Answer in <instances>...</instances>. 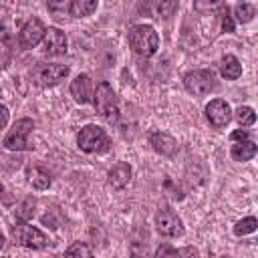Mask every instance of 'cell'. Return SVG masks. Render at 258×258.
I'll list each match as a JSON object with an SVG mask.
<instances>
[{
	"instance_id": "obj_27",
	"label": "cell",
	"mask_w": 258,
	"mask_h": 258,
	"mask_svg": "<svg viewBox=\"0 0 258 258\" xmlns=\"http://www.w3.org/2000/svg\"><path fill=\"white\" fill-rule=\"evenodd\" d=\"M155 254H157V256H177L179 250H175V248H171V246H159Z\"/></svg>"
},
{
	"instance_id": "obj_14",
	"label": "cell",
	"mask_w": 258,
	"mask_h": 258,
	"mask_svg": "<svg viewBox=\"0 0 258 258\" xmlns=\"http://www.w3.org/2000/svg\"><path fill=\"white\" fill-rule=\"evenodd\" d=\"M149 143H151V147H153L157 153H161V155H173V151H175V147H177L175 139H173L171 135H167V133H161V131L151 133V135H149Z\"/></svg>"
},
{
	"instance_id": "obj_9",
	"label": "cell",
	"mask_w": 258,
	"mask_h": 258,
	"mask_svg": "<svg viewBox=\"0 0 258 258\" xmlns=\"http://www.w3.org/2000/svg\"><path fill=\"white\" fill-rule=\"evenodd\" d=\"M44 32H46V26L42 24V20L30 18V20H26V24L20 28V32H18V42H20L22 48H34V46L44 38Z\"/></svg>"
},
{
	"instance_id": "obj_22",
	"label": "cell",
	"mask_w": 258,
	"mask_h": 258,
	"mask_svg": "<svg viewBox=\"0 0 258 258\" xmlns=\"http://www.w3.org/2000/svg\"><path fill=\"white\" fill-rule=\"evenodd\" d=\"M236 121L242 125V127H250V125H254V121H256V113H254V109L252 107H238L236 109Z\"/></svg>"
},
{
	"instance_id": "obj_25",
	"label": "cell",
	"mask_w": 258,
	"mask_h": 258,
	"mask_svg": "<svg viewBox=\"0 0 258 258\" xmlns=\"http://www.w3.org/2000/svg\"><path fill=\"white\" fill-rule=\"evenodd\" d=\"M64 254H67V256H91L93 250H91L87 244H83V242H75L73 246H69V248L64 250Z\"/></svg>"
},
{
	"instance_id": "obj_7",
	"label": "cell",
	"mask_w": 258,
	"mask_h": 258,
	"mask_svg": "<svg viewBox=\"0 0 258 258\" xmlns=\"http://www.w3.org/2000/svg\"><path fill=\"white\" fill-rule=\"evenodd\" d=\"M67 75H69V67L56 64V62H40V64L34 69V79H36V83L42 85V87L58 85Z\"/></svg>"
},
{
	"instance_id": "obj_6",
	"label": "cell",
	"mask_w": 258,
	"mask_h": 258,
	"mask_svg": "<svg viewBox=\"0 0 258 258\" xmlns=\"http://www.w3.org/2000/svg\"><path fill=\"white\" fill-rule=\"evenodd\" d=\"M183 87L191 95H208L210 91L216 89V75L210 69H200V71H189L183 77Z\"/></svg>"
},
{
	"instance_id": "obj_1",
	"label": "cell",
	"mask_w": 258,
	"mask_h": 258,
	"mask_svg": "<svg viewBox=\"0 0 258 258\" xmlns=\"http://www.w3.org/2000/svg\"><path fill=\"white\" fill-rule=\"evenodd\" d=\"M129 46L141 56H151L159 48V36L153 26L137 24V26H131L129 30Z\"/></svg>"
},
{
	"instance_id": "obj_23",
	"label": "cell",
	"mask_w": 258,
	"mask_h": 258,
	"mask_svg": "<svg viewBox=\"0 0 258 258\" xmlns=\"http://www.w3.org/2000/svg\"><path fill=\"white\" fill-rule=\"evenodd\" d=\"M155 10L161 18H169L177 10V0H155Z\"/></svg>"
},
{
	"instance_id": "obj_10",
	"label": "cell",
	"mask_w": 258,
	"mask_h": 258,
	"mask_svg": "<svg viewBox=\"0 0 258 258\" xmlns=\"http://www.w3.org/2000/svg\"><path fill=\"white\" fill-rule=\"evenodd\" d=\"M206 117L208 121L216 127V129H222L230 123L232 119V111H230V105L224 101V99H214L206 105Z\"/></svg>"
},
{
	"instance_id": "obj_31",
	"label": "cell",
	"mask_w": 258,
	"mask_h": 258,
	"mask_svg": "<svg viewBox=\"0 0 258 258\" xmlns=\"http://www.w3.org/2000/svg\"><path fill=\"white\" fill-rule=\"evenodd\" d=\"M2 246H4V234L0 232V248H2Z\"/></svg>"
},
{
	"instance_id": "obj_19",
	"label": "cell",
	"mask_w": 258,
	"mask_h": 258,
	"mask_svg": "<svg viewBox=\"0 0 258 258\" xmlns=\"http://www.w3.org/2000/svg\"><path fill=\"white\" fill-rule=\"evenodd\" d=\"M234 14H236V20L238 22H250L254 16H256V8L252 4H246V2H240L236 8H234Z\"/></svg>"
},
{
	"instance_id": "obj_8",
	"label": "cell",
	"mask_w": 258,
	"mask_h": 258,
	"mask_svg": "<svg viewBox=\"0 0 258 258\" xmlns=\"http://www.w3.org/2000/svg\"><path fill=\"white\" fill-rule=\"evenodd\" d=\"M155 228L161 236H167V238H177L183 234V224L179 220V216L171 210H161L157 212L155 216Z\"/></svg>"
},
{
	"instance_id": "obj_18",
	"label": "cell",
	"mask_w": 258,
	"mask_h": 258,
	"mask_svg": "<svg viewBox=\"0 0 258 258\" xmlns=\"http://www.w3.org/2000/svg\"><path fill=\"white\" fill-rule=\"evenodd\" d=\"M28 181L34 189H46L50 185V177L42 167H30L28 169Z\"/></svg>"
},
{
	"instance_id": "obj_20",
	"label": "cell",
	"mask_w": 258,
	"mask_h": 258,
	"mask_svg": "<svg viewBox=\"0 0 258 258\" xmlns=\"http://www.w3.org/2000/svg\"><path fill=\"white\" fill-rule=\"evenodd\" d=\"M256 226H258V220H256L254 216H248V218H244V220L236 222V226H234V234H236V236L252 234V232L256 230Z\"/></svg>"
},
{
	"instance_id": "obj_29",
	"label": "cell",
	"mask_w": 258,
	"mask_h": 258,
	"mask_svg": "<svg viewBox=\"0 0 258 258\" xmlns=\"http://www.w3.org/2000/svg\"><path fill=\"white\" fill-rule=\"evenodd\" d=\"M8 123V109L4 105H0V129H4Z\"/></svg>"
},
{
	"instance_id": "obj_28",
	"label": "cell",
	"mask_w": 258,
	"mask_h": 258,
	"mask_svg": "<svg viewBox=\"0 0 258 258\" xmlns=\"http://www.w3.org/2000/svg\"><path fill=\"white\" fill-rule=\"evenodd\" d=\"M230 139L232 141H240V139H248V131H244V129H236L232 135H230Z\"/></svg>"
},
{
	"instance_id": "obj_32",
	"label": "cell",
	"mask_w": 258,
	"mask_h": 258,
	"mask_svg": "<svg viewBox=\"0 0 258 258\" xmlns=\"http://www.w3.org/2000/svg\"><path fill=\"white\" fill-rule=\"evenodd\" d=\"M0 196H2V183H0Z\"/></svg>"
},
{
	"instance_id": "obj_2",
	"label": "cell",
	"mask_w": 258,
	"mask_h": 258,
	"mask_svg": "<svg viewBox=\"0 0 258 258\" xmlns=\"http://www.w3.org/2000/svg\"><path fill=\"white\" fill-rule=\"evenodd\" d=\"M93 105H95V111L107 119V121H115L117 115H119V101H117V95L113 91V87L109 83H99L97 89L93 91Z\"/></svg>"
},
{
	"instance_id": "obj_21",
	"label": "cell",
	"mask_w": 258,
	"mask_h": 258,
	"mask_svg": "<svg viewBox=\"0 0 258 258\" xmlns=\"http://www.w3.org/2000/svg\"><path fill=\"white\" fill-rule=\"evenodd\" d=\"M222 6H226V0H194V8L202 14H208V12H216L220 10Z\"/></svg>"
},
{
	"instance_id": "obj_3",
	"label": "cell",
	"mask_w": 258,
	"mask_h": 258,
	"mask_svg": "<svg viewBox=\"0 0 258 258\" xmlns=\"http://www.w3.org/2000/svg\"><path fill=\"white\" fill-rule=\"evenodd\" d=\"M77 143L85 153H105L111 145L107 133L97 125H85L77 135Z\"/></svg>"
},
{
	"instance_id": "obj_13",
	"label": "cell",
	"mask_w": 258,
	"mask_h": 258,
	"mask_svg": "<svg viewBox=\"0 0 258 258\" xmlns=\"http://www.w3.org/2000/svg\"><path fill=\"white\" fill-rule=\"evenodd\" d=\"M131 179V165L125 163V161H119L115 163L111 169H109V183L115 187V189H121L129 183Z\"/></svg>"
},
{
	"instance_id": "obj_5",
	"label": "cell",
	"mask_w": 258,
	"mask_h": 258,
	"mask_svg": "<svg viewBox=\"0 0 258 258\" xmlns=\"http://www.w3.org/2000/svg\"><path fill=\"white\" fill-rule=\"evenodd\" d=\"M12 238H14L16 244H20V246H24V248H32V250H40V248H44V246L48 244L46 236H44L38 228L30 226V224L24 222V220H20V222L12 228Z\"/></svg>"
},
{
	"instance_id": "obj_26",
	"label": "cell",
	"mask_w": 258,
	"mask_h": 258,
	"mask_svg": "<svg viewBox=\"0 0 258 258\" xmlns=\"http://www.w3.org/2000/svg\"><path fill=\"white\" fill-rule=\"evenodd\" d=\"M222 30L224 32H234V20L230 16V8L228 6H222Z\"/></svg>"
},
{
	"instance_id": "obj_15",
	"label": "cell",
	"mask_w": 258,
	"mask_h": 258,
	"mask_svg": "<svg viewBox=\"0 0 258 258\" xmlns=\"http://www.w3.org/2000/svg\"><path fill=\"white\" fill-rule=\"evenodd\" d=\"M256 151H258V147H256L254 141H250V139H240V141H236V143L232 145L230 155H232V159H236V161H248V159H252V157L256 155Z\"/></svg>"
},
{
	"instance_id": "obj_17",
	"label": "cell",
	"mask_w": 258,
	"mask_h": 258,
	"mask_svg": "<svg viewBox=\"0 0 258 258\" xmlns=\"http://www.w3.org/2000/svg\"><path fill=\"white\" fill-rule=\"evenodd\" d=\"M71 14L77 16V18H83V16H89L97 10V0H73L71 2Z\"/></svg>"
},
{
	"instance_id": "obj_30",
	"label": "cell",
	"mask_w": 258,
	"mask_h": 258,
	"mask_svg": "<svg viewBox=\"0 0 258 258\" xmlns=\"http://www.w3.org/2000/svg\"><path fill=\"white\" fill-rule=\"evenodd\" d=\"M6 16V8L4 6H0V22H2V18Z\"/></svg>"
},
{
	"instance_id": "obj_16",
	"label": "cell",
	"mask_w": 258,
	"mask_h": 258,
	"mask_svg": "<svg viewBox=\"0 0 258 258\" xmlns=\"http://www.w3.org/2000/svg\"><path fill=\"white\" fill-rule=\"evenodd\" d=\"M220 73H222L224 79L234 81V79H238L242 75V64H240V60L234 54H226L220 60Z\"/></svg>"
},
{
	"instance_id": "obj_4",
	"label": "cell",
	"mask_w": 258,
	"mask_h": 258,
	"mask_svg": "<svg viewBox=\"0 0 258 258\" xmlns=\"http://www.w3.org/2000/svg\"><path fill=\"white\" fill-rule=\"evenodd\" d=\"M34 129V123L32 119H18L12 129L6 133L4 137V147L10 149V151H26V149H32V145L28 143V135L32 133Z\"/></svg>"
},
{
	"instance_id": "obj_11",
	"label": "cell",
	"mask_w": 258,
	"mask_h": 258,
	"mask_svg": "<svg viewBox=\"0 0 258 258\" xmlns=\"http://www.w3.org/2000/svg\"><path fill=\"white\" fill-rule=\"evenodd\" d=\"M42 40H44V52L46 54L58 56V54H64L67 52V36H64V32L60 28L48 26Z\"/></svg>"
},
{
	"instance_id": "obj_24",
	"label": "cell",
	"mask_w": 258,
	"mask_h": 258,
	"mask_svg": "<svg viewBox=\"0 0 258 258\" xmlns=\"http://www.w3.org/2000/svg\"><path fill=\"white\" fill-rule=\"evenodd\" d=\"M34 198H26L20 206H18V210H16V216H18V220H24V222H28L32 216H34Z\"/></svg>"
},
{
	"instance_id": "obj_12",
	"label": "cell",
	"mask_w": 258,
	"mask_h": 258,
	"mask_svg": "<svg viewBox=\"0 0 258 258\" xmlns=\"http://www.w3.org/2000/svg\"><path fill=\"white\" fill-rule=\"evenodd\" d=\"M71 95L75 97L77 103L85 105L89 101H93V81L89 75H79L75 77V81L71 83Z\"/></svg>"
}]
</instances>
